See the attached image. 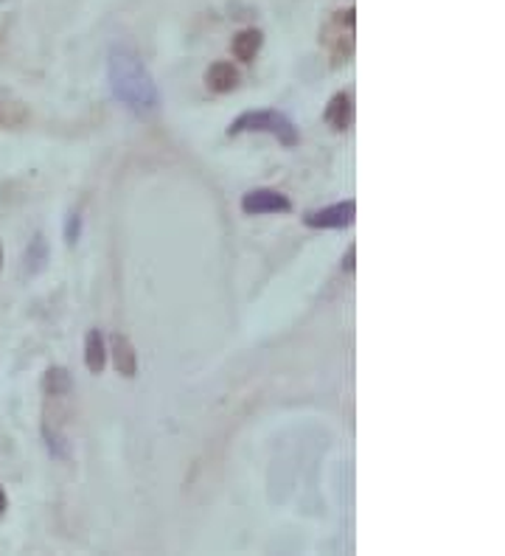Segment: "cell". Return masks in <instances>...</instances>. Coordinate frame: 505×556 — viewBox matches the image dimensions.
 Returning <instances> with one entry per match:
<instances>
[{
  "instance_id": "cell-1",
  "label": "cell",
  "mask_w": 505,
  "mask_h": 556,
  "mask_svg": "<svg viewBox=\"0 0 505 556\" xmlns=\"http://www.w3.org/2000/svg\"><path fill=\"white\" fill-rule=\"evenodd\" d=\"M110 90L118 102L127 110L138 113V116H149L155 113L161 104V93H157L155 79L143 68V62L129 51H113L108 65Z\"/></svg>"
},
{
  "instance_id": "cell-2",
  "label": "cell",
  "mask_w": 505,
  "mask_h": 556,
  "mask_svg": "<svg viewBox=\"0 0 505 556\" xmlns=\"http://www.w3.org/2000/svg\"><path fill=\"white\" fill-rule=\"evenodd\" d=\"M244 132H267L287 150L298 147V141H301L298 127L290 122V116H283L281 110H248L239 118H233L228 136H244Z\"/></svg>"
},
{
  "instance_id": "cell-3",
  "label": "cell",
  "mask_w": 505,
  "mask_h": 556,
  "mask_svg": "<svg viewBox=\"0 0 505 556\" xmlns=\"http://www.w3.org/2000/svg\"><path fill=\"white\" fill-rule=\"evenodd\" d=\"M354 23H357L354 9H343V12H334V17L320 31V42L329 48L334 68L351 62V56H354Z\"/></svg>"
},
{
  "instance_id": "cell-4",
  "label": "cell",
  "mask_w": 505,
  "mask_h": 556,
  "mask_svg": "<svg viewBox=\"0 0 505 556\" xmlns=\"http://www.w3.org/2000/svg\"><path fill=\"white\" fill-rule=\"evenodd\" d=\"M357 219V203L354 200H343V203L326 205L320 211H310L303 214V223L310 228H320V231H334V228H349Z\"/></svg>"
},
{
  "instance_id": "cell-5",
  "label": "cell",
  "mask_w": 505,
  "mask_h": 556,
  "mask_svg": "<svg viewBox=\"0 0 505 556\" xmlns=\"http://www.w3.org/2000/svg\"><path fill=\"white\" fill-rule=\"evenodd\" d=\"M242 211L248 217H262V214H290L292 203L287 194L276 189H253L242 198Z\"/></svg>"
},
{
  "instance_id": "cell-6",
  "label": "cell",
  "mask_w": 505,
  "mask_h": 556,
  "mask_svg": "<svg viewBox=\"0 0 505 556\" xmlns=\"http://www.w3.org/2000/svg\"><path fill=\"white\" fill-rule=\"evenodd\" d=\"M108 354L113 357V368L122 374V377L132 380L135 374H138V352H135L132 340H129L127 334L115 332L113 338H110Z\"/></svg>"
},
{
  "instance_id": "cell-7",
  "label": "cell",
  "mask_w": 505,
  "mask_h": 556,
  "mask_svg": "<svg viewBox=\"0 0 505 556\" xmlns=\"http://www.w3.org/2000/svg\"><path fill=\"white\" fill-rule=\"evenodd\" d=\"M324 118L334 132H349L351 124H354V99L349 93H334L331 102L326 104Z\"/></svg>"
},
{
  "instance_id": "cell-8",
  "label": "cell",
  "mask_w": 505,
  "mask_h": 556,
  "mask_svg": "<svg viewBox=\"0 0 505 556\" xmlns=\"http://www.w3.org/2000/svg\"><path fill=\"white\" fill-rule=\"evenodd\" d=\"M262 31H258V28H244V31H239V35L233 37V42H230V54L239 62H253L258 56V51H262Z\"/></svg>"
},
{
  "instance_id": "cell-9",
  "label": "cell",
  "mask_w": 505,
  "mask_h": 556,
  "mask_svg": "<svg viewBox=\"0 0 505 556\" xmlns=\"http://www.w3.org/2000/svg\"><path fill=\"white\" fill-rule=\"evenodd\" d=\"M205 85H209L214 93H230V90H236V85H239V71L225 60L214 62V65L205 71Z\"/></svg>"
},
{
  "instance_id": "cell-10",
  "label": "cell",
  "mask_w": 505,
  "mask_h": 556,
  "mask_svg": "<svg viewBox=\"0 0 505 556\" xmlns=\"http://www.w3.org/2000/svg\"><path fill=\"white\" fill-rule=\"evenodd\" d=\"M85 366L90 374H101L108 366V343H104L99 329H90L88 338H85Z\"/></svg>"
},
{
  "instance_id": "cell-11",
  "label": "cell",
  "mask_w": 505,
  "mask_h": 556,
  "mask_svg": "<svg viewBox=\"0 0 505 556\" xmlns=\"http://www.w3.org/2000/svg\"><path fill=\"white\" fill-rule=\"evenodd\" d=\"M79 233H81V217H79V214H71V217H67V223H65L67 244L79 242Z\"/></svg>"
},
{
  "instance_id": "cell-12",
  "label": "cell",
  "mask_w": 505,
  "mask_h": 556,
  "mask_svg": "<svg viewBox=\"0 0 505 556\" xmlns=\"http://www.w3.org/2000/svg\"><path fill=\"white\" fill-rule=\"evenodd\" d=\"M354 256H357V248H354V244H351L349 248V253H345V262H343V267L345 270H354Z\"/></svg>"
},
{
  "instance_id": "cell-13",
  "label": "cell",
  "mask_w": 505,
  "mask_h": 556,
  "mask_svg": "<svg viewBox=\"0 0 505 556\" xmlns=\"http://www.w3.org/2000/svg\"><path fill=\"white\" fill-rule=\"evenodd\" d=\"M7 506H9L7 492H3V489H0V515H3V511H7Z\"/></svg>"
},
{
  "instance_id": "cell-14",
  "label": "cell",
  "mask_w": 505,
  "mask_h": 556,
  "mask_svg": "<svg viewBox=\"0 0 505 556\" xmlns=\"http://www.w3.org/2000/svg\"><path fill=\"white\" fill-rule=\"evenodd\" d=\"M0 270H3V244H0Z\"/></svg>"
}]
</instances>
